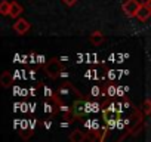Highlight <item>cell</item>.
I'll list each match as a JSON object with an SVG mask.
<instances>
[{"mask_svg": "<svg viewBox=\"0 0 151 142\" xmlns=\"http://www.w3.org/2000/svg\"><path fill=\"white\" fill-rule=\"evenodd\" d=\"M28 30H30V22L24 18H18L17 22L14 24V31L19 36H24L25 33H28Z\"/></svg>", "mask_w": 151, "mask_h": 142, "instance_id": "3", "label": "cell"}, {"mask_svg": "<svg viewBox=\"0 0 151 142\" xmlns=\"http://www.w3.org/2000/svg\"><path fill=\"white\" fill-rule=\"evenodd\" d=\"M135 18H138L141 22H145L147 19L151 18V9H150L145 3H141V6H139V9H138Z\"/></svg>", "mask_w": 151, "mask_h": 142, "instance_id": "4", "label": "cell"}, {"mask_svg": "<svg viewBox=\"0 0 151 142\" xmlns=\"http://www.w3.org/2000/svg\"><path fill=\"white\" fill-rule=\"evenodd\" d=\"M141 2H145V0H141Z\"/></svg>", "mask_w": 151, "mask_h": 142, "instance_id": "14", "label": "cell"}, {"mask_svg": "<svg viewBox=\"0 0 151 142\" xmlns=\"http://www.w3.org/2000/svg\"><path fill=\"white\" fill-rule=\"evenodd\" d=\"M142 111L145 114H151V99H145L142 104Z\"/></svg>", "mask_w": 151, "mask_h": 142, "instance_id": "10", "label": "cell"}, {"mask_svg": "<svg viewBox=\"0 0 151 142\" xmlns=\"http://www.w3.org/2000/svg\"><path fill=\"white\" fill-rule=\"evenodd\" d=\"M89 40L93 46H99L102 42H104V34L101 31H93L91 36H89Z\"/></svg>", "mask_w": 151, "mask_h": 142, "instance_id": "6", "label": "cell"}, {"mask_svg": "<svg viewBox=\"0 0 151 142\" xmlns=\"http://www.w3.org/2000/svg\"><path fill=\"white\" fill-rule=\"evenodd\" d=\"M22 11H24V8H22V6H21L18 2H12L9 16H12V18H19V15L22 14Z\"/></svg>", "mask_w": 151, "mask_h": 142, "instance_id": "5", "label": "cell"}, {"mask_svg": "<svg viewBox=\"0 0 151 142\" xmlns=\"http://www.w3.org/2000/svg\"><path fill=\"white\" fill-rule=\"evenodd\" d=\"M11 5H12V2H8V0H3V2L0 3V14H2V15H5V16H8V15L11 14Z\"/></svg>", "mask_w": 151, "mask_h": 142, "instance_id": "9", "label": "cell"}, {"mask_svg": "<svg viewBox=\"0 0 151 142\" xmlns=\"http://www.w3.org/2000/svg\"><path fill=\"white\" fill-rule=\"evenodd\" d=\"M141 3H139V0H126V2L122 5V11L126 16H135L138 9H139Z\"/></svg>", "mask_w": 151, "mask_h": 142, "instance_id": "1", "label": "cell"}, {"mask_svg": "<svg viewBox=\"0 0 151 142\" xmlns=\"http://www.w3.org/2000/svg\"><path fill=\"white\" fill-rule=\"evenodd\" d=\"M12 82H14L12 74L9 73V71H5V73L2 74V77H0V83H2V86L3 87H9L12 85Z\"/></svg>", "mask_w": 151, "mask_h": 142, "instance_id": "7", "label": "cell"}, {"mask_svg": "<svg viewBox=\"0 0 151 142\" xmlns=\"http://www.w3.org/2000/svg\"><path fill=\"white\" fill-rule=\"evenodd\" d=\"M85 139H86V136H85V133L82 130H74L70 135V141L71 142H83Z\"/></svg>", "mask_w": 151, "mask_h": 142, "instance_id": "8", "label": "cell"}, {"mask_svg": "<svg viewBox=\"0 0 151 142\" xmlns=\"http://www.w3.org/2000/svg\"><path fill=\"white\" fill-rule=\"evenodd\" d=\"M144 3H145V5H147V6H148V8L151 9V0H145V2H144Z\"/></svg>", "mask_w": 151, "mask_h": 142, "instance_id": "12", "label": "cell"}, {"mask_svg": "<svg viewBox=\"0 0 151 142\" xmlns=\"http://www.w3.org/2000/svg\"><path fill=\"white\" fill-rule=\"evenodd\" d=\"M64 2V5H67V6H74L76 3H77V0H62Z\"/></svg>", "mask_w": 151, "mask_h": 142, "instance_id": "11", "label": "cell"}, {"mask_svg": "<svg viewBox=\"0 0 151 142\" xmlns=\"http://www.w3.org/2000/svg\"><path fill=\"white\" fill-rule=\"evenodd\" d=\"M45 70H46V74H47L49 77L55 79V77H58V76L61 74L62 67H61V64H59V61H58V59H50V61L46 64Z\"/></svg>", "mask_w": 151, "mask_h": 142, "instance_id": "2", "label": "cell"}, {"mask_svg": "<svg viewBox=\"0 0 151 142\" xmlns=\"http://www.w3.org/2000/svg\"><path fill=\"white\" fill-rule=\"evenodd\" d=\"M114 73H116V71H110V79H111V80L114 79Z\"/></svg>", "mask_w": 151, "mask_h": 142, "instance_id": "13", "label": "cell"}]
</instances>
